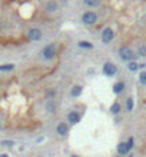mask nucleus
Masks as SVG:
<instances>
[{"label":"nucleus","instance_id":"12","mask_svg":"<svg viewBox=\"0 0 146 157\" xmlns=\"http://www.w3.org/2000/svg\"><path fill=\"white\" fill-rule=\"evenodd\" d=\"M46 110H47V113H54V111H56V103H54L53 98H49V100H47Z\"/></svg>","mask_w":146,"mask_h":157},{"label":"nucleus","instance_id":"1","mask_svg":"<svg viewBox=\"0 0 146 157\" xmlns=\"http://www.w3.org/2000/svg\"><path fill=\"white\" fill-rule=\"evenodd\" d=\"M56 44L53 43H50V44H46V46L43 47V50H42V56H43V59L45 60H52L54 59V56H56Z\"/></svg>","mask_w":146,"mask_h":157},{"label":"nucleus","instance_id":"23","mask_svg":"<svg viewBox=\"0 0 146 157\" xmlns=\"http://www.w3.org/2000/svg\"><path fill=\"white\" fill-rule=\"evenodd\" d=\"M126 143H127V147H129V150H132L133 146H135V138L130 137V138H129V140L126 141Z\"/></svg>","mask_w":146,"mask_h":157},{"label":"nucleus","instance_id":"26","mask_svg":"<svg viewBox=\"0 0 146 157\" xmlns=\"http://www.w3.org/2000/svg\"><path fill=\"white\" fill-rule=\"evenodd\" d=\"M0 130H1V120H0Z\"/></svg>","mask_w":146,"mask_h":157},{"label":"nucleus","instance_id":"25","mask_svg":"<svg viewBox=\"0 0 146 157\" xmlns=\"http://www.w3.org/2000/svg\"><path fill=\"white\" fill-rule=\"evenodd\" d=\"M145 67H146L145 63H139V69H145Z\"/></svg>","mask_w":146,"mask_h":157},{"label":"nucleus","instance_id":"13","mask_svg":"<svg viewBox=\"0 0 146 157\" xmlns=\"http://www.w3.org/2000/svg\"><path fill=\"white\" fill-rule=\"evenodd\" d=\"M83 92V87L82 86H73L72 90H70V94H72V97H79L80 94Z\"/></svg>","mask_w":146,"mask_h":157},{"label":"nucleus","instance_id":"4","mask_svg":"<svg viewBox=\"0 0 146 157\" xmlns=\"http://www.w3.org/2000/svg\"><path fill=\"white\" fill-rule=\"evenodd\" d=\"M102 73H103L105 76H107V77H113V76L118 73V67H116L115 63L107 61V63H105L103 67H102Z\"/></svg>","mask_w":146,"mask_h":157},{"label":"nucleus","instance_id":"10","mask_svg":"<svg viewBox=\"0 0 146 157\" xmlns=\"http://www.w3.org/2000/svg\"><path fill=\"white\" fill-rule=\"evenodd\" d=\"M116 150H118V153H119L120 156H125V154H127V153H129V147H127V143L126 141H122V143H119L118 144V149H116Z\"/></svg>","mask_w":146,"mask_h":157},{"label":"nucleus","instance_id":"9","mask_svg":"<svg viewBox=\"0 0 146 157\" xmlns=\"http://www.w3.org/2000/svg\"><path fill=\"white\" fill-rule=\"evenodd\" d=\"M59 10V4L54 1V0H50V1H47L46 3V12L49 13H54V12H57Z\"/></svg>","mask_w":146,"mask_h":157},{"label":"nucleus","instance_id":"8","mask_svg":"<svg viewBox=\"0 0 146 157\" xmlns=\"http://www.w3.org/2000/svg\"><path fill=\"white\" fill-rule=\"evenodd\" d=\"M56 131H57V134H59L60 137L67 136V133H69V126H67V123H65V121L59 123L57 127H56Z\"/></svg>","mask_w":146,"mask_h":157},{"label":"nucleus","instance_id":"16","mask_svg":"<svg viewBox=\"0 0 146 157\" xmlns=\"http://www.w3.org/2000/svg\"><path fill=\"white\" fill-rule=\"evenodd\" d=\"M77 46H79L80 49H93V44L90 43V41H86V40L79 41V43H77Z\"/></svg>","mask_w":146,"mask_h":157},{"label":"nucleus","instance_id":"6","mask_svg":"<svg viewBox=\"0 0 146 157\" xmlns=\"http://www.w3.org/2000/svg\"><path fill=\"white\" fill-rule=\"evenodd\" d=\"M113 39H115V32H113V29L106 27V29L102 32V41H103L105 44H107V43H110Z\"/></svg>","mask_w":146,"mask_h":157},{"label":"nucleus","instance_id":"21","mask_svg":"<svg viewBox=\"0 0 146 157\" xmlns=\"http://www.w3.org/2000/svg\"><path fill=\"white\" fill-rule=\"evenodd\" d=\"M139 81L143 86H146V70H143V72L139 74Z\"/></svg>","mask_w":146,"mask_h":157},{"label":"nucleus","instance_id":"2","mask_svg":"<svg viewBox=\"0 0 146 157\" xmlns=\"http://www.w3.org/2000/svg\"><path fill=\"white\" fill-rule=\"evenodd\" d=\"M82 21H83V24H86V26H93V24H96V21H98V14L95 13V12H92V10H89L86 13H83Z\"/></svg>","mask_w":146,"mask_h":157},{"label":"nucleus","instance_id":"18","mask_svg":"<svg viewBox=\"0 0 146 157\" xmlns=\"http://www.w3.org/2000/svg\"><path fill=\"white\" fill-rule=\"evenodd\" d=\"M0 146H1V147H7V149H10V147H13L14 146V141L13 140H1V141H0Z\"/></svg>","mask_w":146,"mask_h":157},{"label":"nucleus","instance_id":"24","mask_svg":"<svg viewBox=\"0 0 146 157\" xmlns=\"http://www.w3.org/2000/svg\"><path fill=\"white\" fill-rule=\"evenodd\" d=\"M54 96H56V92H54V90H50V92H49V97H54Z\"/></svg>","mask_w":146,"mask_h":157},{"label":"nucleus","instance_id":"17","mask_svg":"<svg viewBox=\"0 0 146 157\" xmlns=\"http://www.w3.org/2000/svg\"><path fill=\"white\" fill-rule=\"evenodd\" d=\"M14 69L13 63H9V64H0V72H12Z\"/></svg>","mask_w":146,"mask_h":157},{"label":"nucleus","instance_id":"3","mask_svg":"<svg viewBox=\"0 0 146 157\" xmlns=\"http://www.w3.org/2000/svg\"><path fill=\"white\" fill-rule=\"evenodd\" d=\"M119 57L123 61H130L135 59V53L132 52V49H129L127 46H122L119 49Z\"/></svg>","mask_w":146,"mask_h":157},{"label":"nucleus","instance_id":"19","mask_svg":"<svg viewBox=\"0 0 146 157\" xmlns=\"http://www.w3.org/2000/svg\"><path fill=\"white\" fill-rule=\"evenodd\" d=\"M127 67H129V70H130V72H136V70L139 69V63H136V61L130 60V61H129V66H127Z\"/></svg>","mask_w":146,"mask_h":157},{"label":"nucleus","instance_id":"15","mask_svg":"<svg viewBox=\"0 0 146 157\" xmlns=\"http://www.w3.org/2000/svg\"><path fill=\"white\" fill-rule=\"evenodd\" d=\"M120 110H122V106H120L119 103H113V104L110 106V113H112V114H119Z\"/></svg>","mask_w":146,"mask_h":157},{"label":"nucleus","instance_id":"5","mask_svg":"<svg viewBox=\"0 0 146 157\" xmlns=\"http://www.w3.org/2000/svg\"><path fill=\"white\" fill-rule=\"evenodd\" d=\"M42 36H43V33H42V30L37 29V27H32V29L27 30V39L29 40L37 41V40L42 39Z\"/></svg>","mask_w":146,"mask_h":157},{"label":"nucleus","instance_id":"22","mask_svg":"<svg viewBox=\"0 0 146 157\" xmlns=\"http://www.w3.org/2000/svg\"><path fill=\"white\" fill-rule=\"evenodd\" d=\"M138 53H139V56H142V57H146V44H142L139 47Z\"/></svg>","mask_w":146,"mask_h":157},{"label":"nucleus","instance_id":"14","mask_svg":"<svg viewBox=\"0 0 146 157\" xmlns=\"http://www.w3.org/2000/svg\"><path fill=\"white\" fill-rule=\"evenodd\" d=\"M83 3L89 7H99L100 6V0H83Z\"/></svg>","mask_w":146,"mask_h":157},{"label":"nucleus","instance_id":"20","mask_svg":"<svg viewBox=\"0 0 146 157\" xmlns=\"http://www.w3.org/2000/svg\"><path fill=\"white\" fill-rule=\"evenodd\" d=\"M126 110L127 111H132L133 110V98L132 97H129L126 100Z\"/></svg>","mask_w":146,"mask_h":157},{"label":"nucleus","instance_id":"7","mask_svg":"<svg viewBox=\"0 0 146 157\" xmlns=\"http://www.w3.org/2000/svg\"><path fill=\"white\" fill-rule=\"evenodd\" d=\"M80 121V114L77 111H69L67 113V123L69 124H77Z\"/></svg>","mask_w":146,"mask_h":157},{"label":"nucleus","instance_id":"11","mask_svg":"<svg viewBox=\"0 0 146 157\" xmlns=\"http://www.w3.org/2000/svg\"><path fill=\"white\" fill-rule=\"evenodd\" d=\"M125 89H126V84H125L123 81H118V83L113 84V93H115V94H120V93H123Z\"/></svg>","mask_w":146,"mask_h":157}]
</instances>
